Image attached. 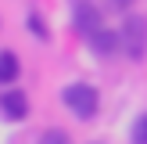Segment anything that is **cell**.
<instances>
[{"label": "cell", "instance_id": "6da1fadb", "mask_svg": "<svg viewBox=\"0 0 147 144\" xmlns=\"http://www.w3.org/2000/svg\"><path fill=\"white\" fill-rule=\"evenodd\" d=\"M61 101H65V108H68L76 119H93L97 115V108H100V94H97V86L93 83H68L61 90Z\"/></svg>", "mask_w": 147, "mask_h": 144}, {"label": "cell", "instance_id": "7a4b0ae2", "mask_svg": "<svg viewBox=\"0 0 147 144\" xmlns=\"http://www.w3.org/2000/svg\"><path fill=\"white\" fill-rule=\"evenodd\" d=\"M119 33H122V50H126L133 61L147 54V18L144 14H129Z\"/></svg>", "mask_w": 147, "mask_h": 144}, {"label": "cell", "instance_id": "3957f363", "mask_svg": "<svg viewBox=\"0 0 147 144\" xmlns=\"http://www.w3.org/2000/svg\"><path fill=\"white\" fill-rule=\"evenodd\" d=\"M72 25H76V33H79V36H86V40H90L93 33H100V29H104V25H100V11L90 4V0H79V4H76Z\"/></svg>", "mask_w": 147, "mask_h": 144}, {"label": "cell", "instance_id": "277c9868", "mask_svg": "<svg viewBox=\"0 0 147 144\" xmlns=\"http://www.w3.org/2000/svg\"><path fill=\"white\" fill-rule=\"evenodd\" d=\"M0 112H4V119L22 122L29 115V97L22 90H4V94H0Z\"/></svg>", "mask_w": 147, "mask_h": 144}, {"label": "cell", "instance_id": "5b68a950", "mask_svg": "<svg viewBox=\"0 0 147 144\" xmlns=\"http://www.w3.org/2000/svg\"><path fill=\"white\" fill-rule=\"evenodd\" d=\"M86 43H90V50H93L97 58H111V54H119V50H122V33L100 29V33H93Z\"/></svg>", "mask_w": 147, "mask_h": 144}, {"label": "cell", "instance_id": "8992f818", "mask_svg": "<svg viewBox=\"0 0 147 144\" xmlns=\"http://www.w3.org/2000/svg\"><path fill=\"white\" fill-rule=\"evenodd\" d=\"M22 72V61L18 54H11V50H0V83H14Z\"/></svg>", "mask_w": 147, "mask_h": 144}, {"label": "cell", "instance_id": "52a82bcc", "mask_svg": "<svg viewBox=\"0 0 147 144\" xmlns=\"http://www.w3.org/2000/svg\"><path fill=\"white\" fill-rule=\"evenodd\" d=\"M129 141H133V144H147V112H144V115H136V122H133V133H129Z\"/></svg>", "mask_w": 147, "mask_h": 144}, {"label": "cell", "instance_id": "ba28073f", "mask_svg": "<svg viewBox=\"0 0 147 144\" xmlns=\"http://www.w3.org/2000/svg\"><path fill=\"white\" fill-rule=\"evenodd\" d=\"M36 144H72V141H68V133H61V130H43Z\"/></svg>", "mask_w": 147, "mask_h": 144}, {"label": "cell", "instance_id": "9c48e42d", "mask_svg": "<svg viewBox=\"0 0 147 144\" xmlns=\"http://www.w3.org/2000/svg\"><path fill=\"white\" fill-rule=\"evenodd\" d=\"M136 0H108V7H115V11H129Z\"/></svg>", "mask_w": 147, "mask_h": 144}]
</instances>
